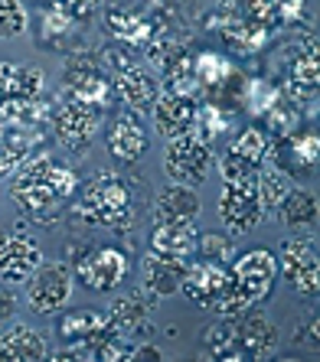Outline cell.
<instances>
[{"instance_id": "4dcf8cb0", "label": "cell", "mask_w": 320, "mask_h": 362, "mask_svg": "<svg viewBox=\"0 0 320 362\" xmlns=\"http://www.w3.org/2000/svg\"><path fill=\"white\" fill-rule=\"evenodd\" d=\"M210 307L219 313V317H226V320H229V317H239L242 310H248V307H252V300H248V297L239 291V284L232 281V271H229L226 284L219 287V294H216V300H212Z\"/></svg>"}, {"instance_id": "52a82bcc", "label": "cell", "mask_w": 320, "mask_h": 362, "mask_svg": "<svg viewBox=\"0 0 320 362\" xmlns=\"http://www.w3.org/2000/svg\"><path fill=\"white\" fill-rule=\"evenodd\" d=\"M268 151L271 144L265 137V131L258 127H248L242 134H236V141L229 144L226 157L219 160V173L226 183H245V180H255L265 163H268Z\"/></svg>"}, {"instance_id": "f35d334b", "label": "cell", "mask_w": 320, "mask_h": 362, "mask_svg": "<svg viewBox=\"0 0 320 362\" xmlns=\"http://www.w3.org/2000/svg\"><path fill=\"white\" fill-rule=\"evenodd\" d=\"M59 7L66 10L72 20H82V17H88V13L98 7V0H59Z\"/></svg>"}, {"instance_id": "cb8c5ba5", "label": "cell", "mask_w": 320, "mask_h": 362, "mask_svg": "<svg viewBox=\"0 0 320 362\" xmlns=\"http://www.w3.org/2000/svg\"><path fill=\"white\" fill-rule=\"evenodd\" d=\"M42 85V69L0 62V98H40Z\"/></svg>"}, {"instance_id": "836d02e7", "label": "cell", "mask_w": 320, "mask_h": 362, "mask_svg": "<svg viewBox=\"0 0 320 362\" xmlns=\"http://www.w3.org/2000/svg\"><path fill=\"white\" fill-rule=\"evenodd\" d=\"M278 98H281V92L275 85L265 82V78H252V82L245 85V105H248V111H255V115H265Z\"/></svg>"}, {"instance_id": "484cf974", "label": "cell", "mask_w": 320, "mask_h": 362, "mask_svg": "<svg viewBox=\"0 0 320 362\" xmlns=\"http://www.w3.org/2000/svg\"><path fill=\"white\" fill-rule=\"evenodd\" d=\"M252 183H255V193H258L261 209L265 212H278V206L285 202V196L295 189L291 177H287L281 167H261L258 173H255Z\"/></svg>"}, {"instance_id": "44dd1931", "label": "cell", "mask_w": 320, "mask_h": 362, "mask_svg": "<svg viewBox=\"0 0 320 362\" xmlns=\"http://www.w3.org/2000/svg\"><path fill=\"white\" fill-rule=\"evenodd\" d=\"M196 216H200V196L186 183H170L154 199V219L157 222H193Z\"/></svg>"}, {"instance_id": "ab89813d", "label": "cell", "mask_w": 320, "mask_h": 362, "mask_svg": "<svg viewBox=\"0 0 320 362\" xmlns=\"http://www.w3.org/2000/svg\"><path fill=\"white\" fill-rule=\"evenodd\" d=\"M141 359H167V353L164 349H157V346H131V353H127V362H141Z\"/></svg>"}, {"instance_id": "7a4b0ae2", "label": "cell", "mask_w": 320, "mask_h": 362, "mask_svg": "<svg viewBox=\"0 0 320 362\" xmlns=\"http://www.w3.org/2000/svg\"><path fill=\"white\" fill-rule=\"evenodd\" d=\"M76 216L88 226H121L131 216V186L118 173L101 170L79 193Z\"/></svg>"}, {"instance_id": "603a6c76", "label": "cell", "mask_w": 320, "mask_h": 362, "mask_svg": "<svg viewBox=\"0 0 320 362\" xmlns=\"http://www.w3.org/2000/svg\"><path fill=\"white\" fill-rule=\"evenodd\" d=\"M317 82H320V56H317V42H311L307 49L287 66V101H314L317 98Z\"/></svg>"}, {"instance_id": "5bb4252c", "label": "cell", "mask_w": 320, "mask_h": 362, "mask_svg": "<svg viewBox=\"0 0 320 362\" xmlns=\"http://www.w3.org/2000/svg\"><path fill=\"white\" fill-rule=\"evenodd\" d=\"M115 95H118L121 105H125L135 118H144V115H151L154 105H157L160 82L147 72V69L127 66V69H121L118 78H115Z\"/></svg>"}, {"instance_id": "6da1fadb", "label": "cell", "mask_w": 320, "mask_h": 362, "mask_svg": "<svg viewBox=\"0 0 320 362\" xmlns=\"http://www.w3.org/2000/svg\"><path fill=\"white\" fill-rule=\"evenodd\" d=\"M10 196L30 216H52L69 196H76V173L56 157H30L17 167Z\"/></svg>"}, {"instance_id": "3957f363", "label": "cell", "mask_w": 320, "mask_h": 362, "mask_svg": "<svg viewBox=\"0 0 320 362\" xmlns=\"http://www.w3.org/2000/svg\"><path fill=\"white\" fill-rule=\"evenodd\" d=\"M210 170H212V147L206 137L193 134V131L170 137L167 153H164V173H167L170 183L196 186L210 177Z\"/></svg>"}, {"instance_id": "f1b7e54d", "label": "cell", "mask_w": 320, "mask_h": 362, "mask_svg": "<svg viewBox=\"0 0 320 362\" xmlns=\"http://www.w3.org/2000/svg\"><path fill=\"white\" fill-rule=\"evenodd\" d=\"M193 72L202 85H212V88H216V85L232 78V62H229L226 56H219V52H202V56L193 59Z\"/></svg>"}, {"instance_id": "30bf717a", "label": "cell", "mask_w": 320, "mask_h": 362, "mask_svg": "<svg viewBox=\"0 0 320 362\" xmlns=\"http://www.w3.org/2000/svg\"><path fill=\"white\" fill-rule=\"evenodd\" d=\"M127 268H131L127 255L108 245V248H95L85 258H79L72 278L82 287H88V291H111V287H118L127 278Z\"/></svg>"}, {"instance_id": "1f68e13d", "label": "cell", "mask_w": 320, "mask_h": 362, "mask_svg": "<svg viewBox=\"0 0 320 362\" xmlns=\"http://www.w3.org/2000/svg\"><path fill=\"white\" fill-rule=\"evenodd\" d=\"M26 33V7L20 0H0V40H17Z\"/></svg>"}, {"instance_id": "f546056e", "label": "cell", "mask_w": 320, "mask_h": 362, "mask_svg": "<svg viewBox=\"0 0 320 362\" xmlns=\"http://www.w3.org/2000/svg\"><path fill=\"white\" fill-rule=\"evenodd\" d=\"M206 349H210L212 359H222V362H239V349H236V337H232V320L222 317V323L206 333Z\"/></svg>"}, {"instance_id": "ba28073f", "label": "cell", "mask_w": 320, "mask_h": 362, "mask_svg": "<svg viewBox=\"0 0 320 362\" xmlns=\"http://www.w3.org/2000/svg\"><path fill=\"white\" fill-rule=\"evenodd\" d=\"M219 219H222V226H226L232 235H245V232H252V228L265 219V209H261V199H258V193H255L252 180L222 186V193H219Z\"/></svg>"}, {"instance_id": "2e32d148", "label": "cell", "mask_w": 320, "mask_h": 362, "mask_svg": "<svg viewBox=\"0 0 320 362\" xmlns=\"http://www.w3.org/2000/svg\"><path fill=\"white\" fill-rule=\"evenodd\" d=\"M196 242L200 232L193 222H157L151 232V255L186 264L196 258Z\"/></svg>"}, {"instance_id": "b9f144b4", "label": "cell", "mask_w": 320, "mask_h": 362, "mask_svg": "<svg viewBox=\"0 0 320 362\" xmlns=\"http://www.w3.org/2000/svg\"><path fill=\"white\" fill-rule=\"evenodd\" d=\"M50 359H59V362H85V359H92V356L85 353V349H79V346H72V349H59V353H50Z\"/></svg>"}, {"instance_id": "d6a6232c", "label": "cell", "mask_w": 320, "mask_h": 362, "mask_svg": "<svg viewBox=\"0 0 320 362\" xmlns=\"http://www.w3.org/2000/svg\"><path fill=\"white\" fill-rule=\"evenodd\" d=\"M196 255H200L202 262L229 264L232 262V242H229V235H219V232H206L196 242Z\"/></svg>"}, {"instance_id": "e0dca14e", "label": "cell", "mask_w": 320, "mask_h": 362, "mask_svg": "<svg viewBox=\"0 0 320 362\" xmlns=\"http://www.w3.org/2000/svg\"><path fill=\"white\" fill-rule=\"evenodd\" d=\"M154 118V131L160 137H180V134H190L196 124V105L190 95H173V92H164L157 98L151 111Z\"/></svg>"}, {"instance_id": "ffe728a7", "label": "cell", "mask_w": 320, "mask_h": 362, "mask_svg": "<svg viewBox=\"0 0 320 362\" xmlns=\"http://www.w3.org/2000/svg\"><path fill=\"white\" fill-rule=\"evenodd\" d=\"M50 359L46 339L33 327H10L0 333V362H42Z\"/></svg>"}, {"instance_id": "83f0119b", "label": "cell", "mask_w": 320, "mask_h": 362, "mask_svg": "<svg viewBox=\"0 0 320 362\" xmlns=\"http://www.w3.org/2000/svg\"><path fill=\"white\" fill-rule=\"evenodd\" d=\"M108 30H111V36L125 40L127 46H137V42L151 40V23L135 17V13H121V10H111L108 13Z\"/></svg>"}, {"instance_id": "277c9868", "label": "cell", "mask_w": 320, "mask_h": 362, "mask_svg": "<svg viewBox=\"0 0 320 362\" xmlns=\"http://www.w3.org/2000/svg\"><path fill=\"white\" fill-rule=\"evenodd\" d=\"M72 287H76V278L69 264L42 258L40 268L26 278V303L36 313H59L72 297Z\"/></svg>"}, {"instance_id": "d590c367", "label": "cell", "mask_w": 320, "mask_h": 362, "mask_svg": "<svg viewBox=\"0 0 320 362\" xmlns=\"http://www.w3.org/2000/svg\"><path fill=\"white\" fill-rule=\"evenodd\" d=\"M268 23H295L304 17V0H265Z\"/></svg>"}, {"instance_id": "ac0fdd59", "label": "cell", "mask_w": 320, "mask_h": 362, "mask_svg": "<svg viewBox=\"0 0 320 362\" xmlns=\"http://www.w3.org/2000/svg\"><path fill=\"white\" fill-rule=\"evenodd\" d=\"M66 92L72 95V98H82V101H88V105L105 108V101H108V95H111V85L105 82L101 69L95 66L92 59L79 56V59H69V66H66Z\"/></svg>"}, {"instance_id": "d6986e66", "label": "cell", "mask_w": 320, "mask_h": 362, "mask_svg": "<svg viewBox=\"0 0 320 362\" xmlns=\"http://www.w3.org/2000/svg\"><path fill=\"white\" fill-rule=\"evenodd\" d=\"M226 278H229V264L202 262V258L196 264L186 262L180 291H183L193 303H200V307H210V303L216 300V294H219V287L226 284Z\"/></svg>"}, {"instance_id": "8d00e7d4", "label": "cell", "mask_w": 320, "mask_h": 362, "mask_svg": "<svg viewBox=\"0 0 320 362\" xmlns=\"http://www.w3.org/2000/svg\"><path fill=\"white\" fill-rule=\"evenodd\" d=\"M196 118H202V134L206 137L222 134V131L232 124V115H229V111H219L216 105H206L202 111H196Z\"/></svg>"}, {"instance_id": "9c48e42d", "label": "cell", "mask_w": 320, "mask_h": 362, "mask_svg": "<svg viewBox=\"0 0 320 362\" xmlns=\"http://www.w3.org/2000/svg\"><path fill=\"white\" fill-rule=\"evenodd\" d=\"M229 320H232L239 359H271L275 356L281 333L265 313H252V307H248V310H242L239 317H229Z\"/></svg>"}, {"instance_id": "4316f807", "label": "cell", "mask_w": 320, "mask_h": 362, "mask_svg": "<svg viewBox=\"0 0 320 362\" xmlns=\"http://www.w3.org/2000/svg\"><path fill=\"white\" fill-rule=\"evenodd\" d=\"M278 219L291 228H314L317 226V196L307 189H291L278 206Z\"/></svg>"}, {"instance_id": "60d3db41", "label": "cell", "mask_w": 320, "mask_h": 362, "mask_svg": "<svg viewBox=\"0 0 320 362\" xmlns=\"http://www.w3.org/2000/svg\"><path fill=\"white\" fill-rule=\"evenodd\" d=\"M13 310H17V294L7 291V287H0V323H7L13 317Z\"/></svg>"}, {"instance_id": "4fadbf2b", "label": "cell", "mask_w": 320, "mask_h": 362, "mask_svg": "<svg viewBox=\"0 0 320 362\" xmlns=\"http://www.w3.org/2000/svg\"><path fill=\"white\" fill-rule=\"evenodd\" d=\"M160 297L147 287H137L131 297H121V300L111 303V310L105 313L108 317V327L111 333H118V337H137V333H147L151 329V313L157 307Z\"/></svg>"}, {"instance_id": "d4e9b609", "label": "cell", "mask_w": 320, "mask_h": 362, "mask_svg": "<svg viewBox=\"0 0 320 362\" xmlns=\"http://www.w3.org/2000/svg\"><path fill=\"white\" fill-rule=\"evenodd\" d=\"M183 262H167V258H157V255H147L144 258V287L154 291L157 297L177 294L180 284H183Z\"/></svg>"}, {"instance_id": "8fae6325", "label": "cell", "mask_w": 320, "mask_h": 362, "mask_svg": "<svg viewBox=\"0 0 320 362\" xmlns=\"http://www.w3.org/2000/svg\"><path fill=\"white\" fill-rule=\"evenodd\" d=\"M229 271H232V281L239 284V291L252 303H258L271 294V287L278 281V258L271 252H265V248H252Z\"/></svg>"}, {"instance_id": "e575fe53", "label": "cell", "mask_w": 320, "mask_h": 362, "mask_svg": "<svg viewBox=\"0 0 320 362\" xmlns=\"http://www.w3.org/2000/svg\"><path fill=\"white\" fill-rule=\"evenodd\" d=\"M291 137V157L301 163L304 170L317 167V153H320V141L314 131H301V134H287Z\"/></svg>"}, {"instance_id": "8992f818", "label": "cell", "mask_w": 320, "mask_h": 362, "mask_svg": "<svg viewBox=\"0 0 320 362\" xmlns=\"http://www.w3.org/2000/svg\"><path fill=\"white\" fill-rule=\"evenodd\" d=\"M101 124V108L98 105H88L82 98L62 101L59 108L52 111V127H56V137H59L62 147H69L72 153H82L88 144L95 141Z\"/></svg>"}, {"instance_id": "7402d4cb", "label": "cell", "mask_w": 320, "mask_h": 362, "mask_svg": "<svg viewBox=\"0 0 320 362\" xmlns=\"http://www.w3.org/2000/svg\"><path fill=\"white\" fill-rule=\"evenodd\" d=\"M105 144H108L111 157H118V160H141L144 151H147V131L141 127V121L135 115H121V118L111 121Z\"/></svg>"}, {"instance_id": "5b68a950", "label": "cell", "mask_w": 320, "mask_h": 362, "mask_svg": "<svg viewBox=\"0 0 320 362\" xmlns=\"http://www.w3.org/2000/svg\"><path fill=\"white\" fill-rule=\"evenodd\" d=\"M278 274L287 281L291 291L304 297H317L320 287V252L317 242L311 235L304 238H287L281 245V262H278Z\"/></svg>"}, {"instance_id": "7c38bea8", "label": "cell", "mask_w": 320, "mask_h": 362, "mask_svg": "<svg viewBox=\"0 0 320 362\" xmlns=\"http://www.w3.org/2000/svg\"><path fill=\"white\" fill-rule=\"evenodd\" d=\"M42 264V248L26 232H0V278L7 284H23Z\"/></svg>"}, {"instance_id": "74e56055", "label": "cell", "mask_w": 320, "mask_h": 362, "mask_svg": "<svg viewBox=\"0 0 320 362\" xmlns=\"http://www.w3.org/2000/svg\"><path fill=\"white\" fill-rule=\"evenodd\" d=\"M42 23H46V33L59 36V33H66L69 26H72V17H69L66 10H62L59 4H56V7H52L50 13H46V17H42Z\"/></svg>"}, {"instance_id": "9a60e30c", "label": "cell", "mask_w": 320, "mask_h": 362, "mask_svg": "<svg viewBox=\"0 0 320 362\" xmlns=\"http://www.w3.org/2000/svg\"><path fill=\"white\" fill-rule=\"evenodd\" d=\"M56 333H59L62 343L79 346V349H85L92 356V349L108 337L111 327H108V317L101 310H69L56 320Z\"/></svg>"}]
</instances>
